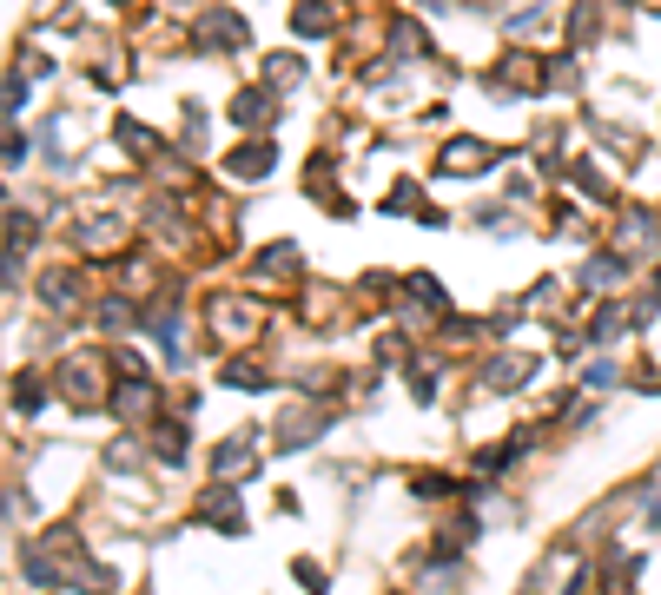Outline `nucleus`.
I'll return each mask as SVG.
<instances>
[{
  "mask_svg": "<svg viewBox=\"0 0 661 595\" xmlns=\"http://www.w3.org/2000/svg\"><path fill=\"white\" fill-rule=\"evenodd\" d=\"M450 173H470V165H477V173H483V165H489V146H477V139H456V146H450Z\"/></svg>",
  "mask_w": 661,
  "mask_h": 595,
  "instance_id": "f257e3e1",
  "label": "nucleus"
},
{
  "mask_svg": "<svg viewBox=\"0 0 661 595\" xmlns=\"http://www.w3.org/2000/svg\"><path fill=\"white\" fill-rule=\"evenodd\" d=\"M205 34H218V40H226V47H245V40H252V34H245V20H238L232 7H218V14L205 20Z\"/></svg>",
  "mask_w": 661,
  "mask_h": 595,
  "instance_id": "f03ea898",
  "label": "nucleus"
},
{
  "mask_svg": "<svg viewBox=\"0 0 661 595\" xmlns=\"http://www.w3.org/2000/svg\"><path fill=\"white\" fill-rule=\"evenodd\" d=\"M265 112H271V93H238V100H232V120H238V126H258Z\"/></svg>",
  "mask_w": 661,
  "mask_h": 595,
  "instance_id": "7ed1b4c3",
  "label": "nucleus"
},
{
  "mask_svg": "<svg viewBox=\"0 0 661 595\" xmlns=\"http://www.w3.org/2000/svg\"><path fill=\"white\" fill-rule=\"evenodd\" d=\"M265 80L271 87H298V80H305V60H298V53H278V60L265 67Z\"/></svg>",
  "mask_w": 661,
  "mask_h": 595,
  "instance_id": "20e7f679",
  "label": "nucleus"
},
{
  "mask_svg": "<svg viewBox=\"0 0 661 595\" xmlns=\"http://www.w3.org/2000/svg\"><path fill=\"white\" fill-rule=\"evenodd\" d=\"M232 173H271V146H238V159H232Z\"/></svg>",
  "mask_w": 661,
  "mask_h": 595,
  "instance_id": "39448f33",
  "label": "nucleus"
},
{
  "mask_svg": "<svg viewBox=\"0 0 661 595\" xmlns=\"http://www.w3.org/2000/svg\"><path fill=\"white\" fill-rule=\"evenodd\" d=\"M298 34H330V7H298Z\"/></svg>",
  "mask_w": 661,
  "mask_h": 595,
  "instance_id": "423d86ee",
  "label": "nucleus"
}]
</instances>
